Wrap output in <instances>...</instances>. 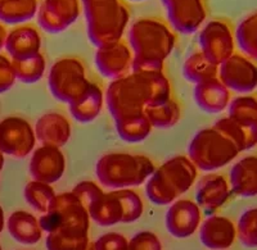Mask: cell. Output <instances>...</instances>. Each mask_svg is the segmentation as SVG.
I'll list each match as a JSON object with an SVG mask.
<instances>
[{
  "mask_svg": "<svg viewBox=\"0 0 257 250\" xmlns=\"http://www.w3.org/2000/svg\"><path fill=\"white\" fill-rule=\"evenodd\" d=\"M171 99V85L164 72H134L112 80L105 103L114 121L144 114L147 107Z\"/></svg>",
  "mask_w": 257,
  "mask_h": 250,
  "instance_id": "6da1fadb",
  "label": "cell"
},
{
  "mask_svg": "<svg viewBox=\"0 0 257 250\" xmlns=\"http://www.w3.org/2000/svg\"><path fill=\"white\" fill-rule=\"evenodd\" d=\"M134 72H164L165 61L176 45L173 27L160 18H141L128 30Z\"/></svg>",
  "mask_w": 257,
  "mask_h": 250,
  "instance_id": "7a4b0ae2",
  "label": "cell"
},
{
  "mask_svg": "<svg viewBox=\"0 0 257 250\" xmlns=\"http://www.w3.org/2000/svg\"><path fill=\"white\" fill-rule=\"evenodd\" d=\"M86 34L95 48L122 39L130 12L122 0H81Z\"/></svg>",
  "mask_w": 257,
  "mask_h": 250,
  "instance_id": "3957f363",
  "label": "cell"
},
{
  "mask_svg": "<svg viewBox=\"0 0 257 250\" xmlns=\"http://www.w3.org/2000/svg\"><path fill=\"white\" fill-rule=\"evenodd\" d=\"M197 169L194 163L184 155L166 160L147 180V196L157 205L173 204L194 185L198 176Z\"/></svg>",
  "mask_w": 257,
  "mask_h": 250,
  "instance_id": "277c9868",
  "label": "cell"
},
{
  "mask_svg": "<svg viewBox=\"0 0 257 250\" xmlns=\"http://www.w3.org/2000/svg\"><path fill=\"white\" fill-rule=\"evenodd\" d=\"M155 169V163L146 155L108 153L96 162L95 175L102 186L120 190L141 186L152 176Z\"/></svg>",
  "mask_w": 257,
  "mask_h": 250,
  "instance_id": "5b68a950",
  "label": "cell"
},
{
  "mask_svg": "<svg viewBox=\"0 0 257 250\" xmlns=\"http://www.w3.org/2000/svg\"><path fill=\"white\" fill-rule=\"evenodd\" d=\"M239 153L235 144L215 126L199 130L188 146V158L197 168L205 172L222 168L233 162Z\"/></svg>",
  "mask_w": 257,
  "mask_h": 250,
  "instance_id": "8992f818",
  "label": "cell"
},
{
  "mask_svg": "<svg viewBox=\"0 0 257 250\" xmlns=\"http://www.w3.org/2000/svg\"><path fill=\"white\" fill-rule=\"evenodd\" d=\"M41 230L48 233L56 230H68L89 233L90 215L72 191L58 194L50 209L39 218Z\"/></svg>",
  "mask_w": 257,
  "mask_h": 250,
  "instance_id": "52a82bcc",
  "label": "cell"
},
{
  "mask_svg": "<svg viewBox=\"0 0 257 250\" xmlns=\"http://www.w3.org/2000/svg\"><path fill=\"white\" fill-rule=\"evenodd\" d=\"M85 67L77 58H62L54 62L48 75V86L57 100L70 104L88 88Z\"/></svg>",
  "mask_w": 257,
  "mask_h": 250,
  "instance_id": "ba28073f",
  "label": "cell"
},
{
  "mask_svg": "<svg viewBox=\"0 0 257 250\" xmlns=\"http://www.w3.org/2000/svg\"><path fill=\"white\" fill-rule=\"evenodd\" d=\"M35 128L22 117L9 116L0 121V151L9 157L26 158L35 150Z\"/></svg>",
  "mask_w": 257,
  "mask_h": 250,
  "instance_id": "9c48e42d",
  "label": "cell"
},
{
  "mask_svg": "<svg viewBox=\"0 0 257 250\" xmlns=\"http://www.w3.org/2000/svg\"><path fill=\"white\" fill-rule=\"evenodd\" d=\"M201 52L220 66L235 53V36L230 22L226 20H212L202 27L198 36Z\"/></svg>",
  "mask_w": 257,
  "mask_h": 250,
  "instance_id": "30bf717a",
  "label": "cell"
},
{
  "mask_svg": "<svg viewBox=\"0 0 257 250\" xmlns=\"http://www.w3.org/2000/svg\"><path fill=\"white\" fill-rule=\"evenodd\" d=\"M81 12V0H43L36 16L41 29L48 34L58 35L72 26Z\"/></svg>",
  "mask_w": 257,
  "mask_h": 250,
  "instance_id": "8fae6325",
  "label": "cell"
},
{
  "mask_svg": "<svg viewBox=\"0 0 257 250\" xmlns=\"http://www.w3.org/2000/svg\"><path fill=\"white\" fill-rule=\"evenodd\" d=\"M174 31L192 35L198 31L207 18L206 0H161Z\"/></svg>",
  "mask_w": 257,
  "mask_h": 250,
  "instance_id": "7c38bea8",
  "label": "cell"
},
{
  "mask_svg": "<svg viewBox=\"0 0 257 250\" xmlns=\"http://www.w3.org/2000/svg\"><path fill=\"white\" fill-rule=\"evenodd\" d=\"M222 84L235 93L248 94L257 88V64L244 54L234 53L219 66Z\"/></svg>",
  "mask_w": 257,
  "mask_h": 250,
  "instance_id": "4fadbf2b",
  "label": "cell"
},
{
  "mask_svg": "<svg viewBox=\"0 0 257 250\" xmlns=\"http://www.w3.org/2000/svg\"><path fill=\"white\" fill-rule=\"evenodd\" d=\"M134 54L127 43L121 39L96 48L95 66L105 79L117 80L133 71Z\"/></svg>",
  "mask_w": 257,
  "mask_h": 250,
  "instance_id": "5bb4252c",
  "label": "cell"
},
{
  "mask_svg": "<svg viewBox=\"0 0 257 250\" xmlns=\"http://www.w3.org/2000/svg\"><path fill=\"white\" fill-rule=\"evenodd\" d=\"M66 171V157L61 148L41 145L32 151L30 173L36 181L47 183L58 182Z\"/></svg>",
  "mask_w": 257,
  "mask_h": 250,
  "instance_id": "9a60e30c",
  "label": "cell"
},
{
  "mask_svg": "<svg viewBox=\"0 0 257 250\" xmlns=\"http://www.w3.org/2000/svg\"><path fill=\"white\" fill-rule=\"evenodd\" d=\"M201 223V208L189 199L175 200L166 213V228L174 237L192 236Z\"/></svg>",
  "mask_w": 257,
  "mask_h": 250,
  "instance_id": "2e32d148",
  "label": "cell"
},
{
  "mask_svg": "<svg viewBox=\"0 0 257 250\" xmlns=\"http://www.w3.org/2000/svg\"><path fill=\"white\" fill-rule=\"evenodd\" d=\"M230 194V183L225 176L219 173H208L197 183L196 203L206 212H215L228 201Z\"/></svg>",
  "mask_w": 257,
  "mask_h": 250,
  "instance_id": "e0dca14e",
  "label": "cell"
},
{
  "mask_svg": "<svg viewBox=\"0 0 257 250\" xmlns=\"http://www.w3.org/2000/svg\"><path fill=\"white\" fill-rule=\"evenodd\" d=\"M4 48L12 61L36 56L41 49L40 32L31 25H18L8 32Z\"/></svg>",
  "mask_w": 257,
  "mask_h": 250,
  "instance_id": "ac0fdd59",
  "label": "cell"
},
{
  "mask_svg": "<svg viewBox=\"0 0 257 250\" xmlns=\"http://www.w3.org/2000/svg\"><path fill=\"white\" fill-rule=\"evenodd\" d=\"M72 127L68 118L58 112H49L38 119L35 125L36 140L41 145L62 148L70 141Z\"/></svg>",
  "mask_w": 257,
  "mask_h": 250,
  "instance_id": "d6986e66",
  "label": "cell"
},
{
  "mask_svg": "<svg viewBox=\"0 0 257 250\" xmlns=\"http://www.w3.org/2000/svg\"><path fill=\"white\" fill-rule=\"evenodd\" d=\"M237 237V227L226 217L211 215L201 227L199 238L211 250L229 249Z\"/></svg>",
  "mask_w": 257,
  "mask_h": 250,
  "instance_id": "ffe728a7",
  "label": "cell"
},
{
  "mask_svg": "<svg viewBox=\"0 0 257 250\" xmlns=\"http://www.w3.org/2000/svg\"><path fill=\"white\" fill-rule=\"evenodd\" d=\"M194 100L202 111L207 113H221L230 104V90L219 77L196 84Z\"/></svg>",
  "mask_w": 257,
  "mask_h": 250,
  "instance_id": "44dd1931",
  "label": "cell"
},
{
  "mask_svg": "<svg viewBox=\"0 0 257 250\" xmlns=\"http://www.w3.org/2000/svg\"><path fill=\"white\" fill-rule=\"evenodd\" d=\"M231 192L243 198L257 195V155H247L238 160L229 175Z\"/></svg>",
  "mask_w": 257,
  "mask_h": 250,
  "instance_id": "7402d4cb",
  "label": "cell"
},
{
  "mask_svg": "<svg viewBox=\"0 0 257 250\" xmlns=\"http://www.w3.org/2000/svg\"><path fill=\"white\" fill-rule=\"evenodd\" d=\"M88 210L90 218L99 226L109 227L117 223H125V208L117 190L103 192L89 206Z\"/></svg>",
  "mask_w": 257,
  "mask_h": 250,
  "instance_id": "603a6c76",
  "label": "cell"
},
{
  "mask_svg": "<svg viewBox=\"0 0 257 250\" xmlns=\"http://www.w3.org/2000/svg\"><path fill=\"white\" fill-rule=\"evenodd\" d=\"M103 103H104V94L102 89L90 81L84 93L68 105H70L71 114L77 122L89 123L100 116Z\"/></svg>",
  "mask_w": 257,
  "mask_h": 250,
  "instance_id": "cb8c5ba5",
  "label": "cell"
},
{
  "mask_svg": "<svg viewBox=\"0 0 257 250\" xmlns=\"http://www.w3.org/2000/svg\"><path fill=\"white\" fill-rule=\"evenodd\" d=\"M8 231L16 241L24 245L36 244L43 236L39 219L26 210H16L9 215Z\"/></svg>",
  "mask_w": 257,
  "mask_h": 250,
  "instance_id": "d4e9b609",
  "label": "cell"
},
{
  "mask_svg": "<svg viewBox=\"0 0 257 250\" xmlns=\"http://www.w3.org/2000/svg\"><path fill=\"white\" fill-rule=\"evenodd\" d=\"M213 126L226 135L239 149L240 153L257 145V125L240 122L228 116L220 118Z\"/></svg>",
  "mask_w": 257,
  "mask_h": 250,
  "instance_id": "484cf974",
  "label": "cell"
},
{
  "mask_svg": "<svg viewBox=\"0 0 257 250\" xmlns=\"http://www.w3.org/2000/svg\"><path fill=\"white\" fill-rule=\"evenodd\" d=\"M39 0H0V22L9 26L25 25L38 15Z\"/></svg>",
  "mask_w": 257,
  "mask_h": 250,
  "instance_id": "4316f807",
  "label": "cell"
},
{
  "mask_svg": "<svg viewBox=\"0 0 257 250\" xmlns=\"http://www.w3.org/2000/svg\"><path fill=\"white\" fill-rule=\"evenodd\" d=\"M183 76L193 84L205 81L219 76V66L211 62L203 53H193L183 64Z\"/></svg>",
  "mask_w": 257,
  "mask_h": 250,
  "instance_id": "83f0119b",
  "label": "cell"
},
{
  "mask_svg": "<svg viewBox=\"0 0 257 250\" xmlns=\"http://www.w3.org/2000/svg\"><path fill=\"white\" fill-rule=\"evenodd\" d=\"M235 44L245 57L257 61V11L245 16L234 31Z\"/></svg>",
  "mask_w": 257,
  "mask_h": 250,
  "instance_id": "f1b7e54d",
  "label": "cell"
},
{
  "mask_svg": "<svg viewBox=\"0 0 257 250\" xmlns=\"http://www.w3.org/2000/svg\"><path fill=\"white\" fill-rule=\"evenodd\" d=\"M114 123L117 134L126 143H141L151 135L153 130V126L151 125L146 114L114 121Z\"/></svg>",
  "mask_w": 257,
  "mask_h": 250,
  "instance_id": "f546056e",
  "label": "cell"
},
{
  "mask_svg": "<svg viewBox=\"0 0 257 250\" xmlns=\"http://www.w3.org/2000/svg\"><path fill=\"white\" fill-rule=\"evenodd\" d=\"M144 114L153 127L165 130V128L174 127L179 122L181 117V109L175 100L169 99L161 104L147 107Z\"/></svg>",
  "mask_w": 257,
  "mask_h": 250,
  "instance_id": "4dcf8cb0",
  "label": "cell"
},
{
  "mask_svg": "<svg viewBox=\"0 0 257 250\" xmlns=\"http://www.w3.org/2000/svg\"><path fill=\"white\" fill-rule=\"evenodd\" d=\"M25 199L27 204L32 206L36 212L47 213L50 209L57 194L50 183L32 180L25 186Z\"/></svg>",
  "mask_w": 257,
  "mask_h": 250,
  "instance_id": "1f68e13d",
  "label": "cell"
},
{
  "mask_svg": "<svg viewBox=\"0 0 257 250\" xmlns=\"http://www.w3.org/2000/svg\"><path fill=\"white\" fill-rule=\"evenodd\" d=\"M89 244V233L68 230L52 231L45 240L48 250H85Z\"/></svg>",
  "mask_w": 257,
  "mask_h": 250,
  "instance_id": "d6a6232c",
  "label": "cell"
},
{
  "mask_svg": "<svg viewBox=\"0 0 257 250\" xmlns=\"http://www.w3.org/2000/svg\"><path fill=\"white\" fill-rule=\"evenodd\" d=\"M12 63L17 80L27 85L40 81L47 70V62L41 53L27 59L12 61Z\"/></svg>",
  "mask_w": 257,
  "mask_h": 250,
  "instance_id": "836d02e7",
  "label": "cell"
},
{
  "mask_svg": "<svg viewBox=\"0 0 257 250\" xmlns=\"http://www.w3.org/2000/svg\"><path fill=\"white\" fill-rule=\"evenodd\" d=\"M229 117L240 122L257 125V98L240 95L234 98L229 104Z\"/></svg>",
  "mask_w": 257,
  "mask_h": 250,
  "instance_id": "e575fe53",
  "label": "cell"
},
{
  "mask_svg": "<svg viewBox=\"0 0 257 250\" xmlns=\"http://www.w3.org/2000/svg\"><path fill=\"white\" fill-rule=\"evenodd\" d=\"M237 235L245 247H257V208H249L240 215Z\"/></svg>",
  "mask_w": 257,
  "mask_h": 250,
  "instance_id": "d590c367",
  "label": "cell"
},
{
  "mask_svg": "<svg viewBox=\"0 0 257 250\" xmlns=\"http://www.w3.org/2000/svg\"><path fill=\"white\" fill-rule=\"evenodd\" d=\"M72 192L81 200L85 208L89 209V206L99 198L104 191H103L102 187L98 183L93 182V181H81V182H79L76 186L73 187Z\"/></svg>",
  "mask_w": 257,
  "mask_h": 250,
  "instance_id": "8d00e7d4",
  "label": "cell"
},
{
  "mask_svg": "<svg viewBox=\"0 0 257 250\" xmlns=\"http://www.w3.org/2000/svg\"><path fill=\"white\" fill-rule=\"evenodd\" d=\"M128 250H162V244L156 233L141 231L130 238Z\"/></svg>",
  "mask_w": 257,
  "mask_h": 250,
  "instance_id": "74e56055",
  "label": "cell"
},
{
  "mask_svg": "<svg viewBox=\"0 0 257 250\" xmlns=\"http://www.w3.org/2000/svg\"><path fill=\"white\" fill-rule=\"evenodd\" d=\"M127 238L121 233L108 232L94 242V250H127Z\"/></svg>",
  "mask_w": 257,
  "mask_h": 250,
  "instance_id": "f35d334b",
  "label": "cell"
},
{
  "mask_svg": "<svg viewBox=\"0 0 257 250\" xmlns=\"http://www.w3.org/2000/svg\"><path fill=\"white\" fill-rule=\"evenodd\" d=\"M16 72L13 68L12 59L4 54H0V94L7 93L15 86Z\"/></svg>",
  "mask_w": 257,
  "mask_h": 250,
  "instance_id": "ab89813d",
  "label": "cell"
},
{
  "mask_svg": "<svg viewBox=\"0 0 257 250\" xmlns=\"http://www.w3.org/2000/svg\"><path fill=\"white\" fill-rule=\"evenodd\" d=\"M7 35H8V31H7L6 26L0 22V50L3 49L4 45H6Z\"/></svg>",
  "mask_w": 257,
  "mask_h": 250,
  "instance_id": "60d3db41",
  "label": "cell"
},
{
  "mask_svg": "<svg viewBox=\"0 0 257 250\" xmlns=\"http://www.w3.org/2000/svg\"><path fill=\"white\" fill-rule=\"evenodd\" d=\"M4 223H6V219H4V210L3 208L0 206V233H2V231H3Z\"/></svg>",
  "mask_w": 257,
  "mask_h": 250,
  "instance_id": "b9f144b4",
  "label": "cell"
},
{
  "mask_svg": "<svg viewBox=\"0 0 257 250\" xmlns=\"http://www.w3.org/2000/svg\"><path fill=\"white\" fill-rule=\"evenodd\" d=\"M3 166H4V154L0 151V172H2V169H3Z\"/></svg>",
  "mask_w": 257,
  "mask_h": 250,
  "instance_id": "7bdbcfd3",
  "label": "cell"
},
{
  "mask_svg": "<svg viewBox=\"0 0 257 250\" xmlns=\"http://www.w3.org/2000/svg\"><path fill=\"white\" fill-rule=\"evenodd\" d=\"M85 250H94V244H91V242H90V244L88 245V247H86Z\"/></svg>",
  "mask_w": 257,
  "mask_h": 250,
  "instance_id": "ee69618b",
  "label": "cell"
},
{
  "mask_svg": "<svg viewBox=\"0 0 257 250\" xmlns=\"http://www.w3.org/2000/svg\"><path fill=\"white\" fill-rule=\"evenodd\" d=\"M130 2H143V0H130Z\"/></svg>",
  "mask_w": 257,
  "mask_h": 250,
  "instance_id": "f6af8a7d",
  "label": "cell"
},
{
  "mask_svg": "<svg viewBox=\"0 0 257 250\" xmlns=\"http://www.w3.org/2000/svg\"><path fill=\"white\" fill-rule=\"evenodd\" d=\"M0 250H2V246H0Z\"/></svg>",
  "mask_w": 257,
  "mask_h": 250,
  "instance_id": "bcb514c9",
  "label": "cell"
},
{
  "mask_svg": "<svg viewBox=\"0 0 257 250\" xmlns=\"http://www.w3.org/2000/svg\"><path fill=\"white\" fill-rule=\"evenodd\" d=\"M127 250H128V247H127Z\"/></svg>",
  "mask_w": 257,
  "mask_h": 250,
  "instance_id": "7dc6e473",
  "label": "cell"
}]
</instances>
